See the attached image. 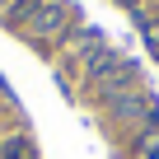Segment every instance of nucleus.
<instances>
[{
  "label": "nucleus",
  "instance_id": "obj_1",
  "mask_svg": "<svg viewBox=\"0 0 159 159\" xmlns=\"http://www.w3.org/2000/svg\"><path fill=\"white\" fill-rule=\"evenodd\" d=\"M5 159H28V140H10L5 145Z\"/></svg>",
  "mask_w": 159,
  "mask_h": 159
}]
</instances>
